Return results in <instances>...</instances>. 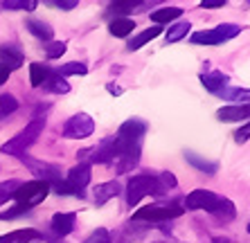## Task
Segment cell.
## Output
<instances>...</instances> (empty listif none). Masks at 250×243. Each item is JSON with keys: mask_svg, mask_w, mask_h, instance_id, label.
<instances>
[{"mask_svg": "<svg viewBox=\"0 0 250 243\" xmlns=\"http://www.w3.org/2000/svg\"><path fill=\"white\" fill-rule=\"evenodd\" d=\"M43 126H45V117L36 115L34 120L29 122L27 126H25L23 131L16 135V138H12L9 142H5L0 151H2L5 156H7V153H9V156H21V153H25V149H29V146L39 140V135L43 133Z\"/></svg>", "mask_w": 250, "mask_h": 243, "instance_id": "cell-1", "label": "cell"}, {"mask_svg": "<svg viewBox=\"0 0 250 243\" xmlns=\"http://www.w3.org/2000/svg\"><path fill=\"white\" fill-rule=\"evenodd\" d=\"M167 191L158 182L156 176H133L126 185V201L128 205H138L145 196H163Z\"/></svg>", "mask_w": 250, "mask_h": 243, "instance_id": "cell-2", "label": "cell"}, {"mask_svg": "<svg viewBox=\"0 0 250 243\" xmlns=\"http://www.w3.org/2000/svg\"><path fill=\"white\" fill-rule=\"evenodd\" d=\"M241 34V27L239 25H232V23H223L214 29H203V32H194L189 36L194 45H219L223 40H230L234 36Z\"/></svg>", "mask_w": 250, "mask_h": 243, "instance_id": "cell-3", "label": "cell"}, {"mask_svg": "<svg viewBox=\"0 0 250 243\" xmlns=\"http://www.w3.org/2000/svg\"><path fill=\"white\" fill-rule=\"evenodd\" d=\"M50 194V187L45 185V182H41V180H32V182H21V187H18L16 191V201L18 205H23L25 209H32L34 205H39V202L45 201V196Z\"/></svg>", "mask_w": 250, "mask_h": 243, "instance_id": "cell-4", "label": "cell"}, {"mask_svg": "<svg viewBox=\"0 0 250 243\" xmlns=\"http://www.w3.org/2000/svg\"><path fill=\"white\" fill-rule=\"evenodd\" d=\"M185 209L181 205H149V207H140L133 214V221H151V223H163V221H171L183 216Z\"/></svg>", "mask_w": 250, "mask_h": 243, "instance_id": "cell-5", "label": "cell"}, {"mask_svg": "<svg viewBox=\"0 0 250 243\" xmlns=\"http://www.w3.org/2000/svg\"><path fill=\"white\" fill-rule=\"evenodd\" d=\"M95 131V122L88 113H77L72 115L63 126V138L68 140H83L88 135H93Z\"/></svg>", "mask_w": 250, "mask_h": 243, "instance_id": "cell-6", "label": "cell"}, {"mask_svg": "<svg viewBox=\"0 0 250 243\" xmlns=\"http://www.w3.org/2000/svg\"><path fill=\"white\" fill-rule=\"evenodd\" d=\"M221 196H216L208 189H194L192 194H187L185 198V207L187 209H205V212H212V209L219 205ZM183 207V209H185Z\"/></svg>", "mask_w": 250, "mask_h": 243, "instance_id": "cell-7", "label": "cell"}, {"mask_svg": "<svg viewBox=\"0 0 250 243\" xmlns=\"http://www.w3.org/2000/svg\"><path fill=\"white\" fill-rule=\"evenodd\" d=\"M65 182H68L70 189L77 191V194L82 196V189L90 185V167L79 162L77 167H72V169L68 171V180H65Z\"/></svg>", "mask_w": 250, "mask_h": 243, "instance_id": "cell-8", "label": "cell"}, {"mask_svg": "<svg viewBox=\"0 0 250 243\" xmlns=\"http://www.w3.org/2000/svg\"><path fill=\"white\" fill-rule=\"evenodd\" d=\"M146 133V122L142 120H128L124 122L122 126H120V131H117V135L124 140H131V142H142V135Z\"/></svg>", "mask_w": 250, "mask_h": 243, "instance_id": "cell-9", "label": "cell"}, {"mask_svg": "<svg viewBox=\"0 0 250 243\" xmlns=\"http://www.w3.org/2000/svg\"><path fill=\"white\" fill-rule=\"evenodd\" d=\"M23 50L16 45H0V63L5 65L9 72L12 70H18L23 65Z\"/></svg>", "mask_w": 250, "mask_h": 243, "instance_id": "cell-10", "label": "cell"}, {"mask_svg": "<svg viewBox=\"0 0 250 243\" xmlns=\"http://www.w3.org/2000/svg\"><path fill=\"white\" fill-rule=\"evenodd\" d=\"M77 225V214L75 212H59V214L52 216V232L59 234V237H65L70 232L75 230Z\"/></svg>", "mask_w": 250, "mask_h": 243, "instance_id": "cell-11", "label": "cell"}, {"mask_svg": "<svg viewBox=\"0 0 250 243\" xmlns=\"http://www.w3.org/2000/svg\"><path fill=\"white\" fill-rule=\"evenodd\" d=\"M29 169L34 171L39 178H41V182H45V185H52L54 180H59V169L54 167V164H47V162H36V160H27Z\"/></svg>", "mask_w": 250, "mask_h": 243, "instance_id": "cell-12", "label": "cell"}, {"mask_svg": "<svg viewBox=\"0 0 250 243\" xmlns=\"http://www.w3.org/2000/svg\"><path fill=\"white\" fill-rule=\"evenodd\" d=\"M43 234L36 230H14V232H7L0 237V243H34V241H41Z\"/></svg>", "mask_w": 250, "mask_h": 243, "instance_id": "cell-13", "label": "cell"}, {"mask_svg": "<svg viewBox=\"0 0 250 243\" xmlns=\"http://www.w3.org/2000/svg\"><path fill=\"white\" fill-rule=\"evenodd\" d=\"M120 191H122V187H120L117 180L104 182V185H97L95 187V202H97V205H106V202L111 201V198H115Z\"/></svg>", "mask_w": 250, "mask_h": 243, "instance_id": "cell-14", "label": "cell"}, {"mask_svg": "<svg viewBox=\"0 0 250 243\" xmlns=\"http://www.w3.org/2000/svg\"><path fill=\"white\" fill-rule=\"evenodd\" d=\"M163 34V27L160 25H156V27H149V29H145V32H140L138 36H133V39L128 40V45H126V50L128 52H135V50H140L142 45H146L149 40H153L156 36H160Z\"/></svg>", "mask_w": 250, "mask_h": 243, "instance_id": "cell-15", "label": "cell"}, {"mask_svg": "<svg viewBox=\"0 0 250 243\" xmlns=\"http://www.w3.org/2000/svg\"><path fill=\"white\" fill-rule=\"evenodd\" d=\"M201 81H203V86L208 88L209 93H221L223 88L228 86V75H223V72H219V70H214V72H208V75L201 77Z\"/></svg>", "mask_w": 250, "mask_h": 243, "instance_id": "cell-16", "label": "cell"}, {"mask_svg": "<svg viewBox=\"0 0 250 243\" xmlns=\"http://www.w3.org/2000/svg\"><path fill=\"white\" fill-rule=\"evenodd\" d=\"M216 117L221 122H241L248 117V104L244 106H223L216 110Z\"/></svg>", "mask_w": 250, "mask_h": 243, "instance_id": "cell-17", "label": "cell"}, {"mask_svg": "<svg viewBox=\"0 0 250 243\" xmlns=\"http://www.w3.org/2000/svg\"><path fill=\"white\" fill-rule=\"evenodd\" d=\"M52 72L54 70L47 63H29V83H32L34 88L43 86V81L52 75Z\"/></svg>", "mask_w": 250, "mask_h": 243, "instance_id": "cell-18", "label": "cell"}, {"mask_svg": "<svg viewBox=\"0 0 250 243\" xmlns=\"http://www.w3.org/2000/svg\"><path fill=\"white\" fill-rule=\"evenodd\" d=\"M212 214H214V219L223 221V223H230V221H234V216H237V207H234L232 201L221 198V201H219V205L212 209Z\"/></svg>", "mask_w": 250, "mask_h": 243, "instance_id": "cell-19", "label": "cell"}, {"mask_svg": "<svg viewBox=\"0 0 250 243\" xmlns=\"http://www.w3.org/2000/svg\"><path fill=\"white\" fill-rule=\"evenodd\" d=\"M43 90L54 93V95H65V93H70V83L63 79V77H59L57 72H52V75L43 81Z\"/></svg>", "mask_w": 250, "mask_h": 243, "instance_id": "cell-20", "label": "cell"}, {"mask_svg": "<svg viewBox=\"0 0 250 243\" xmlns=\"http://www.w3.org/2000/svg\"><path fill=\"white\" fill-rule=\"evenodd\" d=\"M183 16V9L181 7H163V9H156L151 12V20L156 25H165V23H171L176 18Z\"/></svg>", "mask_w": 250, "mask_h": 243, "instance_id": "cell-21", "label": "cell"}, {"mask_svg": "<svg viewBox=\"0 0 250 243\" xmlns=\"http://www.w3.org/2000/svg\"><path fill=\"white\" fill-rule=\"evenodd\" d=\"M27 29H29V34H34L36 39H41V40H52V36H54V29L47 23H43V20H36V18H29L27 20Z\"/></svg>", "mask_w": 250, "mask_h": 243, "instance_id": "cell-22", "label": "cell"}, {"mask_svg": "<svg viewBox=\"0 0 250 243\" xmlns=\"http://www.w3.org/2000/svg\"><path fill=\"white\" fill-rule=\"evenodd\" d=\"M108 29H111L113 36H117V39H124V36H128L135 29V23L131 20V18H115Z\"/></svg>", "mask_w": 250, "mask_h": 243, "instance_id": "cell-23", "label": "cell"}, {"mask_svg": "<svg viewBox=\"0 0 250 243\" xmlns=\"http://www.w3.org/2000/svg\"><path fill=\"white\" fill-rule=\"evenodd\" d=\"M185 158H187V162L192 164V167H196V169H201V171H205V174H214L216 169V162H209V160H205V158H201V156H196V153H192V151H187L185 153Z\"/></svg>", "mask_w": 250, "mask_h": 243, "instance_id": "cell-24", "label": "cell"}, {"mask_svg": "<svg viewBox=\"0 0 250 243\" xmlns=\"http://www.w3.org/2000/svg\"><path fill=\"white\" fill-rule=\"evenodd\" d=\"M189 29H192V25L189 23H176V25H171L169 27V32H167V43H178L181 39H185L187 34H189Z\"/></svg>", "mask_w": 250, "mask_h": 243, "instance_id": "cell-25", "label": "cell"}, {"mask_svg": "<svg viewBox=\"0 0 250 243\" xmlns=\"http://www.w3.org/2000/svg\"><path fill=\"white\" fill-rule=\"evenodd\" d=\"M140 7H145L142 2H135V0H117L111 5V12L113 14H133L140 12Z\"/></svg>", "mask_w": 250, "mask_h": 243, "instance_id": "cell-26", "label": "cell"}, {"mask_svg": "<svg viewBox=\"0 0 250 243\" xmlns=\"http://www.w3.org/2000/svg\"><path fill=\"white\" fill-rule=\"evenodd\" d=\"M18 187H21L18 180H5V182H0V205L7 201H12V198L16 196Z\"/></svg>", "mask_w": 250, "mask_h": 243, "instance_id": "cell-27", "label": "cell"}, {"mask_svg": "<svg viewBox=\"0 0 250 243\" xmlns=\"http://www.w3.org/2000/svg\"><path fill=\"white\" fill-rule=\"evenodd\" d=\"M2 7L12 9V12H32L36 9V0H5Z\"/></svg>", "mask_w": 250, "mask_h": 243, "instance_id": "cell-28", "label": "cell"}, {"mask_svg": "<svg viewBox=\"0 0 250 243\" xmlns=\"http://www.w3.org/2000/svg\"><path fill=\"white\" fill-rule=\"evenodd\" d=\"M86 72H88L86 63H77V61H72V63L61 65V70H59L57 75L65 79V77H70V75H86Z\"/></svg>", "mask_w": 250, "mask_h": 243, "instance_id": "cell-29", "label": "cell"}, {"mask_svg": "<svg viewBox=\"0 0 250 243\" xmlns=\"http://www.w3.org/2000/svg\"><path fill=\"white\" fill-rule=\"evenodd\" d=\"M16 108H18V101L14 95H2V97H0V115L2 117L12 115Z\"/></svg>", "mask_w": 250, "mask_h": 243, "instance_id": "cell-30", "label": "cell"}, {"mask_svg": "<svg viewBox=\"0 0 250 243\" xmlns=\"http://www.w3.org/2000/svg\"><path fill=\"white\" fill-rule=\"evenodd\" d=\"M216 95H221L223 99H244V104H246V99L250 97V93L246 90V88H228V86Z\"/></svg>", "mask_w": 250, "mask_h": 243, "instance_id": "cell-31", "label": "cell"}, {"mask_svg": "<svg viewBox=\"0 0 250 243\" xmlns=\"http://www.w3.org/2000/svg\"><path fill=\"white\" fill-rule=\"evenodd\" d=\"M63 52H65V43H61V40H52V43H47L45 45L47 59H59Z\"/></svg>", "mask_w": 250, "mask_h": 243, "instance_id": "cell-32", "label": "cell"}, {"mask_svg": "<svg viewBox=\"0 0 250 243\" xmlns=\"http://www.w3.org/2000/svg\"><path fill=\"white\" fill-rule=\"evenodd\" d=\"M83 243H113V241H111V234H108V230L99 227V230H95Z\"/></svg>", "mask_w": 250, "mask_h": 243, "instance_id": "cell-33", "label": "cell"}, {"mask_svg": "<svg viewBox=\"0 0 250 243\" xmlns=\"http://www.w3.org/2000/svg\"><path fill=\"white\" fill-rule=\"evenodd\" d=\"M158 178V182L163 185V189L167 191V189H174L176 187V178H174V174H169V171H163L160 176H156Z\"/></svg>", "mask_w": 250, "mask_h": 243, "instance_id": "cell-34", "label": "cell"}, {"mask_svg": "<svg viewBox=\"0 0 250 243\" xmlns=\"http://www.w3.org/2000/svg\"><path fill=\"white\" fill-rule=\"evenodd\" d=\"M29 209H25L23 205H16V207H12V209H7V212H2L0 214V221H7V219H16V216H21V214H27Z\"/></svg>", "mask_w": 250, "mask_h": 243, "instance_id": "cell-35", "label": "cell"}, {"mask_svg": "<svg viewBox=\"0 0 250 243\" xmlns=\"http://www.w3.org/2000/svg\"><path fill=\"white\" fill-rule=\"evenodd\" d=\"M50 189H54L57 194H63V196H68V194H77V191H72L68 187V182H63V180H54L52 185H47Z\"/></svg>", "mask_w": 250, "mask_h": 243, "instance_id": "cell-36", "label": "cell"}, {"mask_svg": "<svg viewBox=\"0 0 250 243\" xmlns=\"http://www.w3.org/2000/svg\"><path fill=\"white\" fill-rule=\"evenodd\" d=\"M47 5L59 7V9H75V7H77V0H50Z\"/></svg>", "mask_w": 250, "mask_h": 243, "instance_id": "cell-37", "label": "cell"}, {"mask_svg": "<svg viewBox=\"0 0 250 243\" xmlns=\"http://www.w3.org/2000/svg\"><path fill=\"white\" fill-rule=\"evenodd\" d=\"M248 133H250V126H248V124H244V128H239L237 133H234L237 144H244V142H248Z\"/></svg>", "mask_w": 250, "mask_h": 243, "instance_id": "cell-38", "label": "cell"}, {"mask_svg": "<svg viewBox=\"0 0 250 243\" xmlns=\"http://www.w3.org/2000/svg\"><path fill=\"white\" fill-rule=\"evenodd\" d=\"M223 5H226V0H203L201 2L203 9H216V7H223Z\"/></svg>", "mask_w": 250, "mask_h": 243, "instance_id": "cell-39", "label": "cell"}, {"mask_svg": "<svg viewBox=\"0 0 250 243\" xmlns=\"http://www.w3.org/2000/svg\"><path fill=\"white\" fill-rule=\"evenodd\" d=\"M7 79H9V70H7L5 65L0 63V86H2V83H5Z\"/></svg>", "mask_w": 250, "mask_h": 243, "instance_id": "cell-40", "label": "cell"}, {"mask_svg": "<svg viewBox=\"0 0 250 243\" xmlns=\"http://www.w3.org/2000/svg\"><path fill=\"white\" fill-rule=\"evenodd\" d=\"M106 90H108V93H111V95H122V93H124L122 88H120V86H115V83H108V86H106Z\"/></svg>", "mask_w": 250, "mask_h": 243, "instance_id": "cell-41", "label": "cell"}, {"mask_svg": "<svg viewBox=\"0 0 250 243\" xmlns=\"http://www.w3.org/2000/svg\"><path fill=\"white\" fill-rule=\"evenodd\" d=\"M212 243H230V241H228V239H223V237H216Z\"/></svg>", "mask_w": 250, "mask_h": 243, "instance_id": "cell-42", "label": "cell"}]
</instances>
